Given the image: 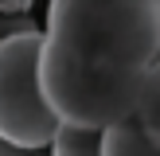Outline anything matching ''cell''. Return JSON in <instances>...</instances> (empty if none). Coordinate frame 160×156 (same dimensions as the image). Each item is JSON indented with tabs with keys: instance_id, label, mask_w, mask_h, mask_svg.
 Segmentation results:
<instances>
[{
	"instance_id": "1",
	"label": "cell",
	"mask_w": 160,
	"mask_h": 156,
	"mask_svg": "<svg viewBox=\"0 0 160 156\" xmlns=\"http://www.w3.org/2000/svg\"><path fill=\"white\" fill-rule=\"evenodd\" d=\"M39 94L59 129L102 133L160 78V0H55L39 27Z\"/></svg>"
},
{
	"instance_id": "3",
	"label": "cell",
	"mask_w": 160,
	"mask_h": 156,
	"mask_svg": "<svg viewBox=\"0 0 160 156\" xmlns=\"http://www.w3.org/2000/svg\"><path fill=\"white\" fill-rule=\"evenodd\" d=\"M98 156H160V78H152L125 121L98 133Z\"/></svg>"
},
{
	"instance_id": "2",
	"label": "cell",
	"mask_w": 160,
	"mask_h": 156,
	"mask_svg": "<svg viewBox=\"0 0 160 156\" xmlns=\"http://www.w3.org/2000/svg\"><path fill=\"white\" fill-rule=\"evenodd\" d=\"M39 23L0 35V144L47 152L59 121L39 94Z\"/></svg>"
},
{
	"instance_id": "5",
	"label": "cell",
	"mask_w": 160,
	"mask_h": 156,
	"mask_svg": "<svg viewBox=\"0 0 160 156\" xmlns=\"http://www.w3.org/2000/svg\"><path fill=\"white\" fill-rule=\"evenodd\" d=\"M0 156H47V152H28V148H12V144H0Z\"/></svg>"
},
{
	"instance_id": "6",
	"label": "cell",
	"mask_w": 160,
	"mask_h": 156,
	"mask_svg": "<svg viewBox=\"0 0 160 156\" xmlns=\"http://www.w3.org/2000/svg\"><path fill=\"white\" fill-rule=\"evenodd\" d=\"M4 12H28V8H23V4H0V16H4Z\"/></svg>"
},
{
	"instance_id": "4",
	"label": "cell",
	"mask_w": 160,
	"mask_h": 156,
	"mask_svg": "<svg viewBox=\"0 0 160 156\" xmlns=\"http://www.w3.org/2000/svg\"><path fill=\"white\" fill-rule=\"evenodd\" d=\"M47 156H98V133L59 129L47 144Z\"/></svg>"
}]
</instances>
